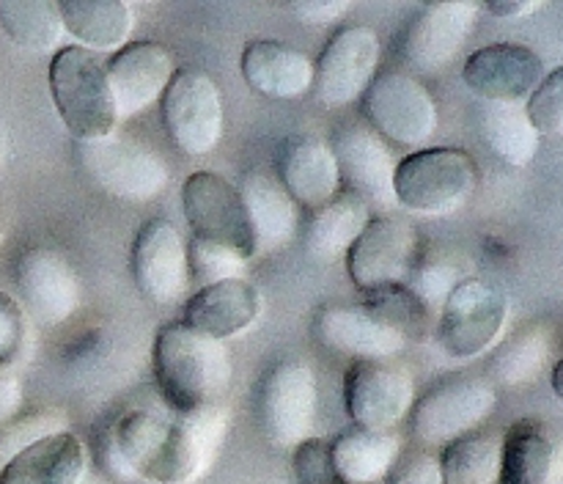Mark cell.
Masks as SVG:
<instances>
[{"label":"cell","mask_w":563,"mask_h":484,"mask_svg":"<svg viewBox=\"0 0 563 484\" xmlns=\"http://www.w3.org/2000/svg\"><path fill=\"white\" fill-rule=\"evenodd\" d=\"M561 374H563V361L555 363V369H553V391H555V396H559V399H563V388H561Z\"/></svg>","instance_id":"c3c4849f"},{"label":"cell","mask_w":563,"mask_h":484,"mask_svg":"<svg viewBox=\"0 0 563 484\" xmlns=\"http://www.w3.org/2000/svg\"><path fill=\"white\" fill-rule=\"evenodd\" d=\"M229 432L223 405H209L176 418L154 410H130L110 429L135 479L152 484H192L209 471Z\"/></svg>","instance_id":"6da1fadb"},{"label":"cell","mask_w":563,"mask_h":484,"mask_svg":"<svg viewBox=\"0 0 563 484\" xmlns=\"http://www.w3.org/2000/svg\"><path fill=\"white\" fill-rule=\"evenodd\" d=\"M0 28L20 47L49 53L64 42V20L53 0H0Z\"/></svg>","instance_id":"1f68e13d"},{"label":"cell","mask_w":563,"mask_h":484,"mask_svg":"<svg viewBox=\"0 0 563 484\" xmlns=\"http://www.w3.org/2000/svg\"><path fill=\"white\" fill-rule=\"evenodd\" d=\"M187 264H190V278H196L201 286L242 278V273H245V258L225 251V248L212 245V242L196 240V237L187 248Z\"/></svg>","instance_id":"74e56055"},{"label":"cell","mask_w":563,"mask_h":484,"mask_svg":"<svg viewBox=\"0 0 563 484\" xmlns=\"http://www.w3.org/2000/svg\"><path fill=\"white\" fill-rule=\"evenodd\" d=\"M462 77L484 102H522L544 80V61L526 44L498 42L476 50Z\"/></svg>","instance_id":"ac0fdd59"},{"label":"cell","mask_w":563,"mask_h":484,"mask_svg":"<svg viewBox=\"0 0 563 484\" xmlns=\"http://www.w3.org/2000/svg\"><path fill=\"white\" fill-rule=\"evenodd\" d=\"M366 116L379 138L423 146L438 132V105L412 75L385 72L366 88Z\"/></svg>","instance_id":"8fae6325"},{"label":"cell","mask_w":563,"mask_h":484,"mask_svg":"<svg viewBox=\"0 0 563 484\" xmlns=\"http://www.w3.org/2000/svg\"><path fill=\"white\" fill-rule=\"evenodd\" d=\"M390 484H445L440 460L434 454H412L396 468Z\"/></svg>","instance_id":"b9f144b4"},{"label":"cell","mask_w":563,"mask_h":484,"mask_svg":"<svg viewBox=\"0 0 563 484\" xmlns=\"http://www.w3.org/2000/svg\"><path fill=\"white\" fill-rule=\"evenodd\" d=\"M0 245H3V229H0Z\"/></svg>","instance_id":"681fc988"},{"label":"cell","mask_w":563,"mask_h":484,"mask_svg":"<svg viewBox=\"0 0 563 484\" xmlns=\"http://www.w3.org/2000/svg\"><path fill=\"white\" fill-rule=\"evenodd\" d=\"M416 405L410 372L394 361H357L346 374V410L361 429L390 432Z\"/></svg>","instance_id":"4fadbf2b"},{"label":"cell","mask_w":563,"mask_h":484,"mask_svg":"<svg viewBox=\"0 0 563 484\" xmlns=\"http://www.w3.org/2000/svg\"><path fill=\"white\" fill-rule=\"evenodd\" d=\"M163 124L185 154H207L223 135V99L203 69H176L163 94Z\"/></svg>","instance_id":"ba28073f"},{"label":"cell","mask_w":563,"mask_h":484,"mask_svg":"<svg viewBox=\"0 0 563 484\" xmlns=\"http://www.w3.org/2000/svg\"><path fill=\"white\" fill-rule=\"evenodd\" d=\"M418 234L405 218L383 215L372 220L346 253L350 275L361 292L405 284L416 264Z\"/></svg>","instance_id":"5bb4252c"},{"label":"cell","mask_w":563,"mask_h":484,"mask_svg":"<svg viewBox=\"0 0 563 484\" xmlns=\"http://www.w3.org/2000/svg\"><path fill=\"white\" fill-rule=\"evenodd\" d=\"M363 308L377 314L383 322L394 324L407 339L416 333H423L429 324V314H432L405 284L363 292Z\"/></svg>","instance_id":"e575fe53"},{"label":"cell","mask_w":563,"mask_h":484,"mask_svg":"<svg viewBox=\"0 0 563 484\" xmlns=\"http://www.w3.org/2000/svg\"><path fill=\"white\" fill-rule=\"evenodd\" d=\"M77 484H110L108 476H102L99 471H91V468H86V473L80 476V482Z\"/></svg>","instance_id":"7dc6e473"},{"label":"cell","mask_w":563,"mask_h":484,"mask_svg":"<svg viewBox=\"0 0 563 484\" xmlns=\"http://www.w3.org/2000/svg\"><path fill=\"white\" fill-rule=\"evenodd\" d=\"M99 465L104 468V473H108V476L119 479V482H132V479H135V473L130 471L126 460L121 457V451H119V446H115L110 429L104 432L102 443H99Z\"/></svg>","instance_id":"ee69618b"},{"label":"cell","mask_w":563,"mask_h":484,"mask_svg":"<svg viewBox=\"0 0 563 484\" xmlns=\"http://www.w3.org/2000/svg\"><path fill=\"white\" fill-rule=\"evenodd\" d=\"M509 322V297L484 278L460 280L440 314L438 339L451 358L471 361L498 344Z\"/></svg>","instance_id":"8992f818"},{"label":"cell","mask_w":563,"mask_h":484,"mask_svg":"<svg viewBox=\"0 0 563 484\" xmlns=\"http://www.w3.org/2000/svg\"><path fill=\"white\" fill-rule=\"evenodd\" d=\"M88 468V451L71 432L49 435L0 468V484H77Z\"/></svg>","instance_id":"4316f807"},{"label":"cell","mask_w":563,"mask_h":484,"mask_svg":"<svg viewBox=\"0 0 563 484\" xmlns=\"http://www.w3.org/2000/svg\"><path fill=\"white\" fill-rule=\"evenodd\" d=\"M476 185L478 168L465 148H418L394 170V198L421 215L454 212L467 204Z\"/></svg>","instance_id":"277c9868"},{"label":"cell","mask_w":563,"mask_h":484,"mask_svg":"<svg viewBox=\"0 0 563 484\" xmlns=\"http://www.w3.org/2000/svg\"><path fill=\"white\" fill-rule=\"evenodd\" d=\"M69 432V418L60 410H38L27 416H14L9 424L0 427V468L14 460L20 451L31 449L38 440L49 435Z\"/></svg>","instance_id":"d590c367"},{"label":"cell","mask_w":563,"mask_h":484,"mask_svg":"<svg viewBox=\"0 0 563 484\" xmlns=\"http://www.w3.org/2000/svg\"><path fill=\"white\" fill-rule=\"evenodd\" d=\"M104 69H108L115 116L119 121H124L163 97L170 77L176 75V61L163 44L135 42L124 44L110 58V64H104Z\"/></svg>","instance_id":"d6986e66"},{"label":"cell","mask_w":563,"mask_h":484,"mask_svg":"<svg viewBox=\"0 0 563 484\" xmlns=\"http://www.w3.org/2000/svg\"><path fill=\"white\" fill-rule=\"evenodd\" d=\"M504 440L487 432H471L443 449L440 471L445 484H500Z\"/></svg>","instance_id":"d6a6232c"},{"label":"cell","mask_w":563,"mask_h":484,"mask_svg":"<svg viewBox=\"0 0 563 484\" xmlns=\"http://www.w3.org/2000/svg\"><path fill=\"white\" fill-rule=\"evenodd\" d=\"M181 204L192 237L225 248L240 258L256 256V240L236 185L212 170H196L181 185Z\"/></svg>","instance_id":"52a82bcc"},{"label":"cell","mask_w":563,"mask_h":484,"mask_svg":"<svg viewBox=\"0 0 563 484\" xmlns=\"http://www.w3.org/2000/svg\"><path fill=\"white\" fill-rule=\"evenodd\" d=\"M317 402V374L308 363L280 361L269 369L258 391V418L269 443L295 449L311 438Z\"/></svg>","instance_id":"30bf717a"},{"label":"cell","mask_w":563,"mask_h":484,"mask_svg":"<svg viewBox=\"0 0 563 484\" xmlns=\"http://www.w3.org/2000/svg\"><path fill=\"white\" fill-rule=\"evenodd\" d=\"M526 116L539 138H555L563 130V72L555 69L533 88Z\"/></svg>","instance_id":"f35d334b"},{"label":"cell","mask_w":563,"mask_h":484,"mask_svg":"<svg viewBox=\"0 0 563 484\" xmlns=\"http://www.w3.org/2000/svg\"><path fill=\"white\" fill-rule=\"evenodd\" d=\"M333 157L339 163L341 179L352 187L350 193L379 207L394 204V157L383 138L363 121H350L333 138Z\"/></svg>","instance_id":"ffe728a7"},{"label":"cell","mask_w":563,"mask_h":484,"mask_svg":"<svg viewBox=\"0 0 563 484\" xmlns=\"http://www.w3.org/2000/svg\"><path fill=\"white\" fill-rule=\"evenodd\" d=\"M22 407V383L14 374L0 372V427L9 424Z\"/></svg>","instance_id":"f6af8a7d"},{"label":"cell","mask_w":563,"mask_h":484,"mask_svg":"<svg viewBox=\"0 0 563 484\" xmlns=\"http://www.w3.org/2000/svg\"><path fill=\"white\" fill-rule=\"evenodd\" d=\"M550 350H553V339H550L548 328H526L506 339L504 344L495 350L493 361H489V372H493L495 383L504 385H520L537 377L548 363Z\"/></svg>","instance_id":"836d02e7"},{"label":"cell","mask_w":563,"mask_h":484,"mask_svg":"<svg viewBox=\"0 0 563 484\" xmlns=\"http://www.w3.org/2000/svg\"><path fill=\"white\" fill-rule=\"evenodd\" d=\"M379 64V38L372 28L350 25L335 33L313 64V97L324 108H344L372 86Z\"/></svg>","instance_id":"7c38bea8"},{"label":"cell","mask_w":563,"mask_h":484,"mask_svg":"<svg viewBox=\"0 0 563 484\" xmlns=\"http://www.w3.org/2000/svg\"><path fill=\"white\" fill-rule=\"evenodd\" d=\"M484 9L500 20H515V16H528L533 11L544 9V0H511V3H487Z\"/></svg>","instance_id":"bcb514c9"},{"label":"cell","mask_w":563,"mask_h":484,"mask_svg":"<svg viewBox=\"0 0 563 484\" xmlns=\"http://www.w3.org/2000/svg\"><path fill=\"white\" fill-rule=\"evenodd\" d=\"M154 374L174 413L220 405L234 363L223 341H214L185 322H168L154 339Z\"/></svg>","instance_id":"7a4b0ae2"},{"label":"cell","mask_w":563,"mask_h":484,"mask_svg":"<svg viewBox=\"0 0 563 484\" xmlns=\"http://www.w3.org/2000/svg\"><path fill=\"white\" fill-rule=\"evenodd\" d=\"M27 346L25 308L11 295L0 292V372L14 366Z\"/></svg>","instance_id":"60d3db41"},{"label":"cell","mask_w":563,"mask_h":484,"mask_svg":"<svg viewBox=\"0 0 563 484\" xmlns=\"http://www.w3.org/2000/svg\"><path fill=\"white\" fill-rule=\"evenodd\" d=\"M372 223V209L355 193H339L333 201L317 209L306 231V248L317 262H335L355 245L363 229Z\"/></svg>","instance_id":"f546056e"},{"label":"cell","mask_w":563,"mask_h":484,"mask_svg":"<svg viewBox=\"0 0 563 484\" xmlns=\"http://www.w3.org/2000/svg\"><path fill=\"white\" fill-rule=\"evenodd\" d=\"M295 479L297 484H344L335 473L330 443L322 438H308L295 446Z\"/></svg>","instance_id":"ab89813d"},{"label":"cell","mask_w":563,"mask_h":484,"mask_svg":"<svg viewBox=\"0 0 563 484\" xmlns=\"http://www.w3.org/2000/svg\"><path fill=\"white\" fill-rule=\"evenodd\" d=\"M236 190L245 201L247 218H251L256 256L278 251L295 240L300 212H297L295 198L286 193L280 179H275L273 174H264V170H251Z\"/></svg>","instance_id":"484cf974"},{"label":"cell","mask_w":563,"mask_h":484,"mask_svg":"<svg viewBox=\"0 0 563 484\" xmlns=\"http://www.w3.org/2000/svg\"><path fill=\"white\" fill-rule=\"evenodd\" d=\"M478 127H482L487 146L504 163L522 168L537 157L542 138L528 121L522 102H484L482 113H478Z\"/></svg>","instance_id":"4dcf8cb0"},{"label":"cell","mask_w":563,"mask_h":484,"mask_svg":"<svg viewBox=\"0 0 563 484\" xmlns=\"http://www.w3.org/2000/svg\"><path fill=\"white\" fill-rule=\"evenodd\" d=\"M264 308V297L251 280L231 278L220 284L201 286L196 295L187 300L185 319L187 328L209 336L214 341H225L231 336H240L251 328Z\"/></svg>","instance_id":"7402d4cb"},{"label":"cell","mask_w":563,"mask_h":484,"mask_svg":"<svg viewBox=\"0 0 563 484\" xmlns=\"http://www.w3.org/2000/svg\"><path fill=\"white\" fill-rule=\"evenodd\" d=\"M77 163L82 174L113 198L148 201L159 196L170 179L165 160L152 146L132 138L108 135L99 141H77Z\"/></svg>","instance_id":"5b68a950"},{"label":"cell","mask_w":563,"mask_h":484,"mask_svg":"<svg viewBox=\"0 0 563 484\" xmlns=\"http://www.w3.org/2000/svg\"><path fill=\"white\" fill-rule=\"evenodd\" d=\"M49 94L75 141H99L115 132L119 116L110 94L108 69L91 50L64 47L53 55Z\"/></svg>","instance_id":"3957f363"},{"label":"cell","mask_w":563,"mask_h":484,"mask_svg":"<svg viewBox=\"0 0 563 484\" xmlns=\"http://www.w3.org/2000/svg\"><path fill=\"white\" fill-rule=\"evenodd\" d=\"M64 31L86 44V50H115L119 53L132 36L135 16L121 0H60L58 3Z\"/></svg>","instance_id":"f1b7e54d"},{"label":"cell","mask_w":563,"mask_h":484,"mask_svg":"<svg viewBox=\"0 0 563 484\" xmlns=\"http://www.w3.org/2000/svg\"><path fill=\"white\" fill-rule=\"evenodd\" d=\"M313 330L324 346L357 361H394L410 341L363 306H324Z\"/></svg>","instance_id":"44dd1931"},{"label":"cell","mask_w":563,"mask_h":484,"mask_svg":"<svg viewBox=\"0 0 563 484\" xmlns=\"http://www.w3.org/2000/svg\"><path fill=\"white\" fill-rule=\"evenodd\" d=\"M498 405V391L484 377H460L429 391L412 405V432L427 446H449L476 432Z\"/></svg>","instance_id":"9c48e42d"},{"label":"cell","mask_w":563,"mask_h":484,"mask_svg":"<svg viewBox=\"0 0 563 484\" xmlns=\"http://www.w3.org/2000/svg\"><path fill=\"white\" fill-rule=\"evenodd\" d=\"M242 75L253 91L269 99H297L313 86V61L275 38L251 42L242 53Z\"/></svg>","instance_id":"d4e9b609"},{"label":"cell","mask_w":563,"mask_h":484,"mask_svg":"<svg viewBox=\"0 0 563 484\" xmlns=\"http://www.w3.org/2000/svg\"><path fill=\"white\" fill-rule=\"evenodd\" d=\"M14 284L27 314L47 328L66 322L80 306V278L53 248H27L14 264Z\"/></svg>","instance_id":"2e32d148"},{"label":"cell","mask_w":563,"mask_h":484,"mask_svg":"<svg viewBox=\"0 0 563 484\" xmlns=\"http://www.w3.org/2000/svg\"><path fill=\"white\" fill-rule=\"evenodd\" d=\"M460 267H454L449 258H429L423 264H412L405 286L432 311V308L445 306V300L460 286Z\"/></svg>","instance_id":"8d00e7d4"},{"label":"cell","mask_w":563,"mask_h":484,"mask_svg":"<svg viewBox=\"0 0 563 484\" xmlns=\"http://www.w3.org/2000/svg\"><path fill=\"white\" fill-rule=\"evenodd\" d=\"M401 440L396 432L377 429H350L330 443L335 473L344 484L383 482L399 460Z\"/></svg>","instance_id":"83f0119b"},{"label":"cell","mask_w":563,"mask_h":484,"mask_svg":"<svg viewBox=\"0 0 563 484\" xmlns=\"http://www.w3.org/2000/svg\"><path fill=\"white\" fill-rule=\"evenodd\" d=\"M278 179L295 204L302 207H324L341 190L339 163L333 148L317 138H295L280 148Z\"/></svg>","instance_id":"cb8c5ba5"},{"label":"cell","mask_w":563,"mask_h":484,"mask_svg":"<svg viewBox=\"0 0 563 484\" xmlns=\"http://www.w3.org/2000/svg\"><path fill=\"white\" fill-rule=\"evenodd\" d=\"M500 440V484H563V443L553 424L526 418Z\"/></svg>","instance_id":"603a6c76"},{"label":"cell","mask_w":563,"mask_h":484,"mask_svg":"<svg viewBox=\"0 0 563 484\" xmlns=\"http://www.w3.org/2000/svg\"><path fill=\"white\" fill-rule=\"evenodd\" d=\"M350 3L346 0H306V3H291L289 11L306 25H328V22H335L339 16L346 14Z\"/></svg>","instance_id":"7bdbcfd3"},{"label":"cell","mask_w":563,"mask_h":484,"mask_svg":"<svg viewBox=\"0 0 563 484\" xmlns=\"http://www.w3.org/2000/svg\"><path fill=\"white\" fill-rule=\"evenodd\" d=\"M482 6L471 0L429 3L407 25L401 55L407 64L423 75H434L454 61L462 44L471 36Z\"/></svg>","instance_id":"e0dca14e"},{"label":"cell","mask_w":563,"mask_h":484,"mask_svg":"<svg viewBox=\"0 0 563 484\" xmlns=\"http://www.w3.org/2000/svg\"><path fill=\"white\" fill-rule=\"evenodd\" d=\"M132 275L141 295L157 306H170L187 295V242L170 220L152 218L141 226L132 245Z\"/></svg>","instance_id":"9a60e30c"}]
</instances>
